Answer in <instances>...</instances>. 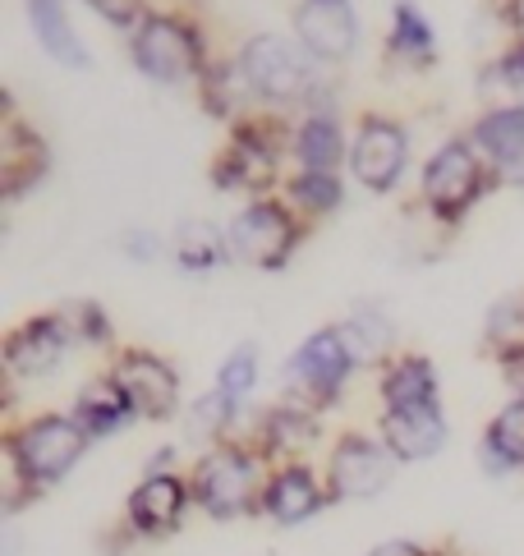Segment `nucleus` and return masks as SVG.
<instances>
[{"label": "nucleus", "mask_w": 524, "mask_h": 556, "mask_svg": "<svg viewBox=\"0 0 524 556\" xmlns=\"http://www.w3.org/2000/svg\"><path fill=\"white\" fill-rule=\"evenodd\" d=\"M134 61L157 84H185L203 65V47L189 24H179L171 14H148L134 33Z\"/></svg>", "instance_id": "nucleus-4"}, {"label": "nucleus", "mask_w": 524, "mask_h": 556, "mask_svg": "<svg viewBox=\"0 0 524 556\" xmlns=\"http://www.w3.org/2000/svg\"><path fill=\"white\" fill-rule=\"evenodd\" d=\"M474 143H478V152H488L501 170L524 162V106L511 102V106L488 111L474 125Z\"/></svg>", "instance_id": "nucleus-19"}, {"label": "nucleus", "mask_w": 524, "mask_h": 556, "mask_svg": "<svg viewBox=\"0 0 524 556\" xmlns=\"http://www.w3.org/2000/svg\"><path fill=\"white\" fill-rule=\"evenodd\" d=\"M382 442L396 460H428L447 446V419L441 405H423V409H387L382 414Z\"/></svg>", "instance_id": "nucleus-14"}, {"label": "nucleus", "mask_w": 524, "mask_h": 556, "mask_svg": "<svg viewBox=\"0 0 524 556\" xmlns=\"http://www.w3.org/2000/svg\"><path fill=\"white\" fill-rule=\"evenodd\" d=\"M194 502V488L179 479L171 469H152L144 483L129 492V506H125V520L138 539H166V533L179 529L185 510Z\"/></svg>", "instance_id": "nucleus-10"}, {"label": "nucleus", "mask_w": 524, "mask_h": 556, "mask_svg": "<svg viewBox=\"0 0 524 556\" xmlns=\"http://www.w3.org/2000/svg\"><path fill=\"white\" fill-rule=\"evenodd\" d=\"M239 70H245V84L267 97V102H295V97L309 92V65L299 61V51L276 33L249 37L245 55H239Z\"/></svg>", "instance_id": "nucleus-8"}, {"label": "nucleus", "mask_w": 524, "mask_h": 556, "mask_svg": "<svg viewBox=\"0 0 524 556\" xmlns=\"http://www.w3.org/2000/svg\"><path fill=\"white\" fill-rule=\"evenodd\" d=\"M84 5H92L115 28H134V24H144V18H148L144 14V0H84Z\"/></svg>", "instance_id": "nucleus-32"}, {"label": "nucleus", "mask_w": 524, "mask_h": 556, "mask_svg": "<svg viewBox=\"0 0 524 556\" xmlns=\"http://www.w3.org/2000/svg\"><path fill=\"white\" fill-rule=\"evenodd\" d=\"M313 437H317V419L309 405H276L267 419H262V451H272V455L304 451Z\"/></svg>", "instance_id": "nucleus-23"}, {"label": "nucleus", "mask_w": 524, "mask_h": 556, "mask_svg": "<svg viewBox=\"0 0 524 556\" xmlns=\"http://www.w3.org/2000/svg\"><path fill=\"white\" fill-rule=\"evenodd\" d=\"M369 556H437V552H428V547H419V543H406V539H391V543H382V547H373Z\"/></svg>", "instance_id": "nucleus-36"}, {"label": "nucleus", "mask_w": 524, "mask_h": 556, "mask_svg": "<svg viewBox=\"0 0 524 556\" xmlns=\"http://www.w3.org/2000/svg\"><path fill=\"white\" fill-rule=\"evenodd\" d=\"M253 382H258V350L253 345H239L226 364H221V372H216V391H226L230 401H245V395L253 391Z\"/></svg>", "instance_id": "nucleus-29"}, {"label": "nucleus", "mask_w": 524, "mask_h": 556, "mask_svg": "<svg viewBox=\"0 0 524 556\" xmlns=\"http://www.w3.org/2000/svg\"><path fill=\"white\" fill-rule=\"evenodd\" d=\"M391 51L396 55H410V61H419V65L433 61V28H428V18L419 14V5H410V0H400V5H396Z\"/></svg>", "instance_id": "nucleus-26"}, {"label": "nucleus", "mask_w": 524, "mask_h": 556, "mask_svg": "<svg viewBox=\"0 0 524 556\" xmlns=\"http://www.w3.org/2000/svg\"><path fill=\"white\" fill-rule=\"evenodd\" d=\"M74 345L70 327L60 323V313L47 317H28L5 336V364L14 377H47L55 372V364L65 359V350Z\"/></svg>", "instance_id": "nucleus-12"}, {"label": "nucleus", "mask_w": 524, "mask_h": 556, "mask_svg": "<svg viewBox=\"0 0 524 556\" xmlns=\"http://www.w3.org/2000/svg\"><path fill=\"white\" fill-rule=\"evenodd\" d=\"M391 483V451L364 432L336 437L327 460V496L332 502H369Z\"/></svg>", "instance_id": "nucleus-6"}, {"label": "nucleus", "mask_w": 524, "mask_h": 556, "mask_svg": "<svg viewBox=\"0 0 524 556\" xmlns=\"http://www.w3.org/2000/svg\"><path fill=\"white\" fill-rule=\"evenodd\" d=\"M129 419H134V409L125 401V391L115 387V377H92V382L78 391V401H74V424L88 432V442L92 437L120 432Z\"/></svg>", "instance_id": "nucleus-16"}, {"label": "nucleus", "mask_w": 524, "mask_h": 556, "mask_svg": "<svg viewBox=\"0 0 524 556\" xmlns=\"http://www.w3.org/2000/svg\"><path fill=\"white\" fill-rule=\"evenodd\" d=\"M125 249H129V257H134V263H152V257L161 253V240H157V235L134 230V235H125Z\"/></svg>", "instance_id": "nucleus-34"}, {"label": "nucleus", "mask_w": 524, "mask_h": 556, "mask_svg": "<svg viewBox=\"0 0 524 556\" xmlns=\"http://www.w3.org/2000/svg\"><path fill=\"white\" fill-rule=\"evenodd\" d=\"M507 180H511V185H524V162H515V166H507Z\"/></svg>", "instance_id": "nucleus-37"}, {"label": "nucleus", "mask_w": 524, "mask_h": 556, "mask_svg": "<svg viewBox=\"0 0 524 556\" xmlns=\"http://www.w3.org/2000/svg\"><path fill=\"white\" fill-rule=\"evenodd\" d=\"M322 502H327V492L317 488L313 469H304V465H280L267 479V492H262V510H267L276 525H304L309 515H317Z\"/></svg>", "instance_id": "nucleus-15"}, {"label": "nucleus", "mask_w": 524, "mask_h": 556, "mask_svg": "<svg viewBox=\"0 0 524 556\" xmlns=\"http://www.w3.org/2000/svg\"><path fill=\"white\" fill-rule=\"evenodd\" d=\"M60 323L70 327L74 341H88V345H102L107 336H111L107 313L97 308V304H65V308H60Z\"/></svg>", "instance_id": "nucleus-30"}, {"label": "nucleus", "mask_w": 524, "mask_h": 556, "mask_svg": "<svg viewBox=\"0 0 524 556\" xmlns=\"http://www.w3.org/2000/svg\"><path fill=\"white\" fill-rule=\"evenodd\" d=\"M340 125L332 121V115H313V121L299 125L295 134V152L299 162H304V170H327L336 175V162H340Z\"/></svg>", "instance_id": "nucleus-25"}, {"label": "nucleus", "mask_w": 524, "mask_h": 556, "mask_svg": "<svg viewBox=\"0 0 524 556\" xmlns=\"http://www.w3.org/2000/svg\"><path fill=\"white\" fill-rule=\"evenodd\" d=\"M272 175V148L258 143L253 129H239L235 143L226 148V156L216 162V185L226 189H253Z\"/></svg>", "instance_id": "nucleus-20"}, {"label": "nucleus", "mask_w": 524, "mask_h": 556, "mask_svg": "<svg viewBox=\"0 0 524 556\" xmlns=\"http://www.w3.org/2000/svg\"><path fill=\"white\" fill-rule=\"evenodd\" d=\"M235 405H239V401H230L226 391H208L203 401H194V405H189V432H194V437H203V442H212V437H221V432L230 428Z\"/></svg>", "instance_id": "nucleus-27"}, {"label": "nucleus", "mask_w": 524, "mask_h": 556, "mask_svg": "<svg viewBox=\"0 0 524 556\" xmlns=\"http://www.w3.org/2000/svg\"><path fill=\"white\" fill-rule=\"evenodd\" d=\"M88 446V432L74 424V414H37L24 428L5 437V460L14 473V488L24 483L28 492H42L60 483L78 465V455Z\"/></svg>", "instance_id": "nucleus-1"}, {"label": "nucleus", "mask_w": 524, "mask_h": 556, "mask_svg": "<svg viewBox=\"0 0 524 556\" xmlns=\"http://www.w3.org/2000/svg\"><path fill=\"white\" fill-rule=\"evenodd\" d=\"M115 387L125 391V401L134 409V419H171L179 405V377L166 359H157L148 350H120V359L111 368Z\"/></svg>", "instance_id": "nucleus-7"}, {"label": "nucleus", "mask_w": 524, "mask_h": 556, "mask_svg": "<svg viewBox=\"0 0 524 556\" xmlns=\"http://www.w3.org/2000/svg\"><path fill=\"white\" fill-rule=\"evenodd\" d=\"M488 341L497 350H511V345L524 341V304L520 300H501L492 308V317H488Z\"/></svg>", "instance_id": "nucleus-31"}, {"label": "nucleus", "mask_w": 524, "mask_h": 556, "mask_svg": "<svg viewBox=\"0 0 524 556\" xmlns=\"http://www.w3.org/2000/svg\"><path fill=\"white\" fill-rule=\"evenodd\" d=\"M189 488H194V502L203 506L212 520H235V515L258 510L262 492H267L258 455L249 446H235V442L212 446L203 460H198Z\"/></svg>", "instance_id": "nucleus-2"}, {"label": "nucleus", "mask_w": 524, "mask_h": 556, "mask_svg": "<svg viewBox=\"0 0 524 556\" xmlns=\"http://www.w3.org/2000/svg\"><path fill=\"white\" fill-rule=\"evenodd\" d=\"M340 341L354 354V364H377L382 354L396 345V327L382 308H354L346 323H340Z\"/></svg>", "instance_id": "nucleus-22"}, {"label": "nucleus", "mask_w": 524, "mask_h": 556, "mask_svg": "<svg viewBox=\"0 0 524 556\" xmlns=\"http://www.w3.org/2000/svg\"><path fill=\"white\" fill-rule=\"evenodd\" d=\"M28 18H33V33L42 51L60 65H74V70H88V51L78 42V33L70 28L65 5L60 0H28Z\"/></svg>", "instance_id": "nucleus-18"}, {"label": "nucleus", "mask_w": 524, "mask_h": 556, "mask_svg": "<svg viewBox=\"0 0 524 556\" xmlns=\"http://www.w3.org/2000/svg\"><path fill=\"white\" fill-rule=\"evenodd\" d=\"M340 5H346V0H340Z\"/></svg>", "instance_id": "nucleus-38"}, {"label": "nucleus", "mask_w": 524, "mask_h": 556, "mask_svg": "<svg viewBox=\"0 0 524 556\" xmlns=\"http://www.w3.org/2000/svg\"><path fill=\"white\" fill-rule=\"evenodd\" d=\"M483 193V162L474 156L470 143H441L433 152L428 170H423V198H428V207L441 216V222H460Z\"/></svg>", "instance_id": "nucleus-5"}, {"label": "nucleus", "mask_w": 524, "mask_h": 556, "mask_svg": "<svg viewBox=\"0 0 524 556\" xmlns=\"http://www.w3.org/2000/svg\"><path fill=\"white\" fill-rule=\"evenodd\" d=\"M382 401L387 409H423V405H437V372L423 354H406L396 359L382 377Z\"/></svg>", "instance_id": "nucleus-17"}, {"label": "nucleus", "mask_w": 524, "mask_h": 556, "mask_svg": "<svg viewBox=\"0 0 524 556\" xmlns=\"http://www.w3.org/2000/svg\"><path fill=\"white\" fill-rule=\"evenodd\" d=\"M406 156H410L406 129H400L396 121L373 115V121H364V129H359V138H354L350 166H354V175H359V185L364 189L387 193V189H396L400 170H406Z\"/></svg>", "instance_id": "nucleus-11"}, {"label": "nucleus", "mask_w": 524, "mask_h": 556, "mask_svg": "<svg viewBox=\"0 0 524 556\" xmlns=\"http://www.w3.org/2000/svg\"><path fill=\"white\" fill-rule=\"evenodd\" d=\"M483 460H488L492 473L524 469V401L520 395L488 424V437H483Z\"/></svg>", "instance_id": "nucleus-21"}, {"label": "nucleus", "mask_w": 524, "mask_h": 556, "mask_svg": "<svg viewBox=\"0 0 524 556\" xmlns=\"http://www.w3.org/2000/svg\"><path fill=\"white\" fill-rule=\"evenodd\" d=\"M290 193H295V203L304 212H336L340 207V180L327 175V170H304L290 185Z\"/></svg>", "instance_id": "nucleus-28"}, {"label": "nucleus", "mask_w": 524, "mask_h": 556, "mask_svg": "<svg viewBox=\"0 0 524 556\" xmlns=\"http://www.w3.org/2000/svg\"><path fill=\"white\" fill-rule=\"evenodd\" d=\"M226 240H230V253L239 257V263L262 267V271H280L290 263L295 244H299V226L280 203L262 198V203H249L235 216Z\"/></svg>", "instance_id": "nucleus-3"}, {"label": "nucleus", "mask_w": 524, "mask_h": 556, "mask_svg": "<svg viewBox=\"0 0 524 556\" xmlns=\"http://www.w3.org/2000/svg\"><path fill=\"white\" fill-rule=\"evenodd\" d=\"M350 368H354V354L340 341V327H322L295 350V359L286 364V377L309 395V405H327L346 391Z\"/></svg>", "instance_id": "nucleus-9"}, {"label": "nucleus", "mask_w": 524, "mask_h": 556, "mask_svg": "<svg viewBox=\"0 0 524 556\" xmlns=\"http://www.w3.org/2000/svg\"><path fill=\"white\" fill-rule=\"evenodd\" d=\"M497 74H501V78H507V84H511V88H520V92H524V42H520V47H515V51L507 55V61H501V65H497Z\"/></svg>", "instance_id": "nucleus-35"}, {"label": "nucleus", "mask_w": 524, "mask_h": 556, "mask_svg": "<svg viewBox=\"0 0 524 556\" xmlns=\"http://www.w3.org/2000/svg\"><path fill=\"white\" fill-rule=\"evenodd\" d=\"M295 33L304 42V51L317 55V61H350V51L359 42L354 14L340 0H304L295 10Z\"/></svg>", "instance_id": "nucleus-13"}, {"label": "nucleus", "mask_w": 524, "mask_h": 556, "mask_svg": "<svg viewBox=\"0 0 524 556\" xmlns=\"http://www.w3.org/2000/svg\"><path fill=\"white\" fill-rule=\"evenodd\" d=\"M501 372H507V382L515 387V395L524 401V341L511 345V350H501Z\"/></svg>", "instance_id": "nucleus-33"}, {"label": "nucleus", "mask_w": 524, "mask_h": 556, "mask_svg": "<svg viewBox=\"0 0 524 556\" xmlns=\"http://www.w3.org/2000/svg\"><path fill=\"white\" fill-rule=\"evenodd\" d=\"M226 253H230V240L212 222H185V226H179L175 257H179V267H185V271L203 276V271L226 263Z\"/></svg>", "instance_id": "nucleus-24"}]
</instances>
